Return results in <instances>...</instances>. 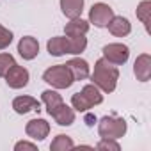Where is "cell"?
Masks as SVG:
<instances>
[{
    "label": "cell",
    "mask_w": 151,
    "mask_h": 151,
    "mask_svg": "<svg viewBox=\"0 0 151 151\" xmlns=\"http://www.w3.org/2000/svg\"><path fill=\"white\" fill-rule=\"evenodd\" d=\"M91 82L101 91V93H114L117 87V80H119V69L117 66H114L112 62H109L107 59H98L94 64V71L89 75Z\"/></svg>",
    "instance_id": "1"
},
{
    "label": "cell",
    "mask_w": 151,
    "mask_h": 151,
    "mask_svg": "<svg viewBox=\"0 0 151 151\" xmlns=\"http://www.w3.org/2000/svg\"><path fill=\"white\" fill-rule=\"evenodd\" d=\"M128 124L123 117L117 116H105L98 121V133L101 139H121L124 137Z\"/></svg>",
    "instance_id": "2"
},
{
    "label": "cell",
    "mask_w": 151,
    "mask_h": 151,
    "mask_svg": "<svg viewBox=\"0 0 151 151\" xmlns=\"http://www.w3.org/2000/svg\"><path fill=\"white\" fill-rule=\"evenodd\" d=\"M43 80L52 86L53 89H68L73 86V77L68 69L66 64H55V66H50L45 73H43Z\"/></svg>",
    "instance_id": "3"
},
{
    "label": "cell",
    "mask_w": 151,
    "mask_h": 151,
    "mask_svg": "<svg viewBox=\"0 0 151 151\" xmlns=\"http://www.w3.org/2000/svg\"><path fill=\"white\" fill-rule=\"evenodd\" d=\"M112 18H114V9L109 4H105V2L93 4V7L89 11V23H93L98 29H105Z\"/></svg>",
    "instance_id": "4"
},
{
    "label": "cell",
    "mask_w": 151,
    "mask_h": 151,
    "mask_svg": "<svg viewBox=\"0 0 151 151\" xmlns=\"http://www.w3.org/2000/svg\"><path fill=\"white\" fill-rule=\"evenodd\" d=\"M103 59L112 62L114 66H123L130 57V48L123 43H109L103 46Z\"/></svg>",
    "instance_id": "5"
},
{
    "label": "cell",
    "mask_w": 151,
    "mask_h": 151,
    "mask_svg": "<svg viewBox=\"0 0 151 151\" xmlns=\"http://www.w3.org/2000/svg\"><path fill=\"white\" fill-rule=\"evenodd\" d=\"M4 78H6V82H7V86H9L11 89H22V87H25V86L29 84L30 75H29V69H27V68L14 64V66L6 73Z\"/></svg>",
    "instance_id": "6"
},
{
    "label": "cell",
    "mask_w": 151,
    "mask_h": 151,
    "mask_svg": "<svg viewBox=\"0 0 151 151\" xmlns=\"http://www.w3.org/2000/svg\"><path fill=\"white\" fill-rule=\"evenodd\" d=\"M25 133H27V137H30L32 140H45L46 137H48V133H50V123L46 121V119H41V117H37V119H30L29 123H27V126H25Z\"/></svg>",
    "instance_id": "7"
},
{
    "label": "cell",
    "mask_w": 151,
    "mask_h": 151,
    "mask_svg": "<svg viewBox=\"0 0 151 151\" xmlns=\"http://www.w3.org/2000/svg\"><path fill=\"white\" fill-rule=\"evenodd\" d=\"M66 66H68V69H69V73H71V77H73L75 82H77V80H86V78H89V75H91L89 62L84 60V59H80V57L69 59L66 62Z\"/></svg>",
    "instance_id": "8"
},
{
    "label": "cell",
    "mask_w": 151,
    "mask_h": 151,
    "mask_svg": "<svg viewBox=\"0 0 151 151\" xmlns=\"http://www.w3.org/2000/svg\"><path fill=\"white\" fill-rule=\"evenodd\" d=\"M133 73L139 82H147L151 78V55L149 53H140L135 59Z\"/></svg>",
    "instance_id": "9"
},
{
    "label": "cell",
    "mask_w": 151,
    "mask_h": 151,
    "mask_svg": "<svg viewBox=\"0 0 151 151\" xmlns=\"http://www.w3.org/2000/svg\"><path fill=\"white\" fill-rule=\"evenodd\" d=\"M18 53H20L25 60H32V59H36L37 53H39V43H37V39L32 37V36H25V37H22L20 43H18Z\"/></svg>",
    "instance_id": "10"
},
{
    "label": "cell",
    "mask_w": 151,
    "mask_h": 151,
    "mask_svg": "<svg viewBox=\"0 0 151 151\" xmlns=\"http://www.w3.org/2000/svg\"><path fill=\"white\" fill-rule=\"evenodd\" d=\"M13 109L16 114L23 116V114L34 112V110H41V103L32 96H16L13 100Z\"/></svg>",
    "instance_id": "11"
},
{
    "label": "cell",
    "mask_w": 151,
    "mask_h": 151,
    "mask_svg": "<svg viewBox=\"0 0 151 151\" xmlns=\"http://www.w3.org/2000/svg\"><path fill=\"white\" fill-rule=\"evenodd\" d=\"M107 29H109V32H110L112 36H116V37H124V36H128V34L132 32V23H130L128 18H124V16H116V14H114V18L109 22Z\"/></svg>",
    "instance_id": "12"
},
{
    "label": "cell",
    "mask_w": 151,
    "mask_h": 151,
    "mask_svg": "<svg viewBox=\"0 0 151 151\" xmlns=\"http://www.w3.org/2000/svg\"><path fill=\"white\" fill-rule=\"evenodd\" d=\"M50 116L53 117V121L59 126H71L75 123V109L68 107L66 103H60Z\"/></svg>",
    "instance_id": "13"
},
{
    "label": "cell",
    "mask_w": 151,
    "mask_h": 151,
    "mask_svg": "<svg viewBox=\"0 0 151 151\" xmlns=\"http://www.w3.org/2000/svg\"><path fill=\"white\" fill-rule=\"evenodd\" d=\"M60 11L66 18H78L84 11V0H60Z\"/></svg>",
    "instance_id": "14"
},
{
    "label": "cell",
    "mask_w": 151,
    "mask_h": 151,
    "mask_svg": "<svg viewBox=\"0 0 151 151\" xmlns=\"http://www.w3.org/2000/svg\"><path fill=\"white\" fill-rule=\"evenodd\" d=\"M46 50L50 55L53 57H62L68 53V37L66 36H55L52 39H48L46 43Z\"/></svg>",
    "instance_id": "15"
},
{
    "label": "cell",
    "mask_w": 151,
    "mask_h": 151,
    "mask_svg": "<svg viewBox=\"0 0 151 151\" xmlns=\"http://www.w3.org/2000/svg\"><path fill=\"white\" fill-rule=\"evenodd\" d=\"M89 27H91V23H89L87 20H82V18L78 16V18L69 20V23H66L64 32H66V36H80V34L86 36V34L89 32Z\"/></svg>",
    "instance_id": "16"
},
{
    "label": "cell",
    "mask_w": 151,
    "mask_h": 151,
    "mask_svg": "<svg viewBox=\"0 0 151 151\" xmlns=\"http://www.w3.org/2000/svg\"><path fill=\"white\" fill-rule=\"evenodd\" d=\"M68 37V53L71 55H80L87 48V37L84 34L80 36H66Z\"/></svg>",
    "instance_id": "17"
},
{
    "label": "cell",
    "mask_w": 151,
    "mask_h": 151,
    "mask_svg": "<svg viewBox=\"0 0 151 151\" xmlns=\"http://www.w3.org/2000/svg\"><path fill=\"white\" fill-rule=\"evenodd\" d=\"M41 101L45 103L48 114H52L60 103H64V101H62V96H60L57 91H52V89H46V91L41 93Z\"/></svg>",
    "instance_id": "18"
},
{
    "label": "cell",
    "mask_w": 151,
    "mask_h": 151,
    "mask_svg": "<svg viewBox=\"0 0 151 151\" xmlns=\"http://www.w3.org/2000/svg\"><path fill=\"white\" fill-rule=\"evenodd\" d=\"M80 93H82L84 98L91 103V107H96V105H100V103L103 101V94H101V91H100L94 84H87V86H84V89H82Z\"/></svg>",
    "instance_id": "19"
},
{
    "label": "cell",
    "mask_w": 151,
    "mask_h": 151,
    "mask_svg": "<svg viewBox=\"0 0 151 151\" xmlns=\"http://www.w3.org/2000/svg\"><path fill=\"white\" fill-rule=\"evenodd\" d=\"M73 147H75L73 139L69 135H64V133L55 135V139L50 144V149L52 151H68V149H73Z\"/></svg>",
    "instance_id": "20"
},
{
    "label": "cell",
    "mask_w": 151,
    "mask_h": 151,
    "mask_svg": "<svg viewBox=\"0 0 151 151\" xmlns=\"http://www.w3.org/2000/svg\"><path fill=\"white\" fill-rule=\"evenodd\" d=\"M149 14H151V2L149 0H142L137 6V18L144 23L146 30H149Z\"/></svg>",
    "instance_id": "21"
},
{
    "label": "cell",
    "mask_w": 151,
    "mask_h": 151,
    "mask_svg": "<svg viewBox=\"0 0 151 151\" xmlns=\"http://www.w3.org/2000/svg\"><path fill=\"white\" fill-rule=\"evenodd\" d=\"M71 107L77 110V112H87L89 109H93L91 103L84 98L82 93H75V94L71 96Z\"/></svg>",
    "instance_id": "22"
},
{
    "label": "cell",
    "mask_w": 151,
    "mask_h": 151,
    "mask_svg": "<svg viewBox=\"0 0 151 151\" xmlns=\"http://www.w3.org/2000/svg\"><path fill=\"white\" fill-rule=\"evenodd\" d=\"M16 64V60H14V57L11 55V53H0V77H6V73L13 68Z\"/></svg>",
    "instance_id": "23"
},
{
    "label": "cell",
    "mask_w": 151,
    "mask_h": 151,
    "mask_svg": "<svg viewBox=\"0 0 151 151\" xmlns=\"http://www.w3.org/2000/svg\"><path fill=\"white\" fill-rule=\"evenodd\" d=\"M11 43H13V32L9 29H6L4 25H0V50L9 48Z\"/></svg>",
    "instance_id": "24"
},
{
    "label": "cell",
    "mask_w": 151,
    "mask_h": 151,
    "mask_svg": "<svg viewBox=\"0 0 151 151\" xmlns=\"http://www.w3.org/2000/svg\"><path fill=\"white\" fill-rule=\"evenodd\" d=\"M98 149H109V151H119L121 146L116 139H101L98 144H96Z\"/></svg>",
    "instance_id": "25"
},
{
    "label": "cell",
    "mask_w": 151,
    "mask_h": 151,
    "mask_svg": "<svg viewBox=\"0 0 151 151\" xmlns=\"http://www.w3.org/2000/svg\"><path fill=\"white\" fill-rule=\"evenodd\" d=\"M22 149H30V151H36L37 146L34 142H27V140H20L14 144V151H22Z\"/></svg>",
    "instance_id": "26"
},
{
    "label": "cell",
    "mask_w": 151,
    "mask_h": 151,
    "mask_svg": "<svg viewBox=\"0 0 151 151\" xmlns=\"http://www.w3.org/2000/svg\"><path fill=\"white\" fill-rule=\"evenodd\" d=\"M86 121H87V124H89V126H93V124L96 123V117H93V116H87V117H86Z\"/></svg>",
    "instance_id": "27"
}]
</instances>
